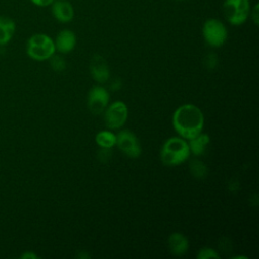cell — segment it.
<instances>
[{"mask_svg": "<svg viewBox=\"0 0 259 259\" xmlns=\"http://www.w3.org/2000/svg\"><path fill=\"white\" fill-rule=\"evenodd\" d=\"M109 93L100 85L93 86L87 94V106L91 113L100 114L108 105Z\"/></svg>", "mask_w": 259, "mask_h": 259, "instance_id": "obj_8", "label": "cell"}, {"mask_svg": "<svg viewBox=\"0 0 259 259\" xmlns=\"http://www.w3.org/2000/svg\"><path fill=\"white\" fill-rule=\"evenodd\" d=\"M25 51L30 59L41 62L49 60L56 53V47L54 39L50 35L38 32L28 37Z\"/></svg>", "mask_w": 259, "mask_h": 259, "instance_id": "obj_3", "label": "cell"}, {"mask_svg": "<svg viewBox=\"0 0 259 259\" xmlns=\"http://www.w3.org/2000/svg\"><path fill=\"white\" fill-rule=\"evenodd\" d=\"M249 18L251 19V21H252L256 26L259 24V3H258V2H256L253 6H251Z\"/></svg>", "mask_w": 259, "mask_h": 259, "instance_id": "obj_19", "label": "cell"}, {"mask_svg": "<svg viewBox=\"0 0 259 259\" xmlns=\"http://www.w3.org/2000/svg\"><path fill=\"white\" fill-rule=\"evenodd\" d=\"M217 64H218L217 55L214 53H208L204 58L205 67H207L208 69H213V68H215Z\"/></svg>", "mask_w": 259, "mask_h": 259, "instance_id": "obj_20", "label": "cell"}, {"mask_svg": "<svg viewBox=\"0 0 259 259\" xmlns=\"http://www.w3.org/2000/svg\"><path fill=\"white\" fill-rule=\"evenodd\" d=\"M56 51L61 54L71 53L77 44V37L73 30L71 29H62L58 32L56 38L54 39Z\"/></svg>", "mask_w": 259, "mask_h": 259, "instance_id": "obj_11", "label": "cell"}, {"mask_svg": "<svg viewBox=\"0 0 259 259\" xmlns=\"http://www.w3.org/2000/svg\"><path fill=\"white\" fill-rule=\"evenodd\" d=\"M117 148L128 158H138L142 154V147L138 137L130 130H121L116 135Z\"/></svg>", "mask_w": 259, "mask_h": 259, "instance_id": "obj_7", "label": "cell"}, {"mask_svg": "<svg viewBox=\"0 0 259 259\" xmlns=\"http://www.w3.org/2000/svg\"><path fill=\"white\" fill-rule=\"evenodd\" d=\"M103 112L104 123L110 130L120 128L125 123L128 116L127 106L121 100H116L107 105Z\"/></svg>", "mask_w": 259, "mask_h": 259, "instance_id": "obj_6", "label": "cell"}, {"mask_svg": "<svg viewBox=\"0 0 259 259\" xmlns=\"http://www.w3.org/2000/svg\"><path fill=\"white\" fill-rule=\"evenodd\" d=\"M250 1H258V0H250Z\"/></svg>", "mask_w": 259, "mask_h": 259, "instance_id": "obj_25", "label": "cell"}, {"mask_svg": "<svg viewBox=\"0 0 259 259\" xmlns=\"http://www.w3.org/2000/svg\"><path fill=\"white\" fill-rule=\"evenodd\" d=\"M53 17L61 23H69L74 19L75 9L69 0H55L51 5Z\"/></svg>", "mask_w": 259, "mask_h": 259, "instance_id": "obj_9", "label": "cell"}, {"mask_svg": "<svg viewBox=\"0 0 259 259\" xmlns=\"http://www.w3.org/2000/svg\"><path fill=\"white\" fill-rule=\"evenodd\" d=\"M209 142H210L209 136L207 134H203L202 132L197 136H195L194 138L187 141L190 149V153H192L194 156H197V157L204 154Z\"/></svg>", "mask_w": 259, "mask_h": 259, "instance_id": "obj_14", "label": "cell"}, {"mask_svg": "<svg viewBox=\"0 0 259 259\" xmlns=\"http://www.w3.org/2000/svg\"><path fill=\"white\" fill-rule=\"evenodd\" d=\"M202 37L211 48H220L228 38V28L219 18H207L202 25Z\"/></svg>", "mask_w": 259, "mask_h": 259, "instance_id": "obj_5", "label": "cell"}, {"mask_svg": "<svg viewBox=\"0 0 259 259\" xmlns=\"http://www.w3.org/2000/svg\"><path fill=\"white\" fill-rule=\"evenodd\" d=\"M174 1H178V2H180V1H184V0H174Z\"/></svg>", "mask_w": 259, "mask_h": 259, "instance_id": "obj_24", "label": "cell"}, {"mask_svg": "<svg viewBox=\"0 0 259 259\" xmlns=\"http://www.w3.org/2000/svg\"><path fill=\"white\" fill-rule=\"evenodd\" d=\"M95 142L100 148H112L116 143V135L111 131H100L95 136Z\"/></svg>", "mask_w": 259, "mask_h": 259, "instance_id": "obj_15", "label": "cell"}, {"mask_svg": "<svg viewBox=\"0 0 259 259\" xmlns=\"http://www.w3.org/2000/svg\"><path fill=\"white\" fill-rule=\"evenodd\" d=\"M190 156V149L185 139L172 137L165 141L160 151L161 162L166 166H178Z\"/></svg>", "mask_w": 259, "mask_h": 259, "instance_id": "obj_2", "label": "cell"}, {"mask_svg": "<svg viewBox=\"0 0 259 259\" xmlns=\"http://www.w3.org/2000/svg\"><path fill=\"white\" fill-rule=\"evenodd\" d=\"M21 258L22 259H36L37 258V255L36 254H34L33 252H25V253H23L22 255H21Z\"/></svg>", "mask_w": 259, "mask_h": 259, "instance_id": "obj_22", "label": "cell"}, {"mask_svg": "<svg viewBox=\"0 0 259 259\" xmlns=\"http://www.w3.org/2000/svg\"><path fill=\"white\" fill-rule=\"evenodd\" d=\"M250 0H225L223 13L225 19L234 26H240L249 19L251 10Z\"/></svg>", "mask_w": 259, "mask_h": 259, "instance_id": "obj_4", "label": "cell"}, {"mask_svg": "<svg viewBox=\"0 0 259 259\" xmlns=\"http://www.w3.org/2000/svg\"><path fill=\"white\" fill-rule=\"evenodd\" d=\"M119 87H120V82L114 81V82L111 84V89H112V90H118Z\"/></svg>", "mask_w": 259, "mask_h": 259, "instance_id": "obj_23", "label": "cell"}, {"mask_svg": "<svg viewBox=\"0 0 259 259\" xmlns=\"http://www.w3.org/2000/svg\"><path fill=\"white\" fill-rule=\"evenodd\" d=\"M189 247L188 239L181 233H172L168 238V248L171 254L175 256L184 255Z\"/></svg>", "mask_w": 259, "mask_h": 259, "instance_id": "obj_12", "label": "cell"}, {"mask_svg": "<svg viewBox=\"0 0 259 259\" xmlns=\"http://www.w3.org/2000/svg\"><path fill=\"white\" fill-rule=\"evenodd\" d=\"M55 0H29L31 4H33L36 7L45 8V7H50V5L54 2Z\"/></svg>", "mask_w": 259, "mask_h": 259, "instance_id": "obj_21", "label": "cell"}, {"mask_svg": "<svg viewBox=\"0 0 259 259\" xmlns=\"http://www.w3.org/2000/svg\"><path fill=\"white\" fill-rule=\"evenodd\" d=\"M189 170L191 175L197 179H204L208 173L206 165L202 161L197 159L190 161Z\"/></svg>", "mask_w": 259, "mask_h": 259, "instance_id": "obj_16", "label": "cell"}, {"mask_svg": "<svg viewBox=\"0 0 259 259\" xmlns=\"http://www.w3.org/2000/svg\"><path fill=\"white\" fill-rule=\"evenodd\" d=\"M89 70L92 78L99 84L106 83L110 77V72H109L107 62L99 54H95L91 58Z\"/></svg>", "mask_w": 259, "mask_h": 259, "instance_id": "obj_10", "label": "cell"}, {"mask_svg": "<svg viewBox=\"0 0 259 259\" xmlns=\"http://www.w3.org/2000/svg\"><path fill=\"white\" fill-rule=\"evenodd\" d=\"M50 63H51V67L54 71L56 72H62L66 69L67 67V62L66 60L60 56V55H56L54 54L50 59Z\"/></svg>", "mask_w": 259, "mask_h": 259, "instance_id": "obj_17", "label": "cell"}, {"mask_svg": "<svg viewBox=\"0 0 259 259\" xmlns=\"http://www.w3.org/2000/svg\"><path fill=\"white\" fill-rule=\"evenodd\" d=\"M172 124L175 132L188 141L202 132L204 115L196 105L192 103L182 104L173 112Z\"/></svg>", "mask_w": 259, "mask_h": 259, "instance_id": "obj_1", "label": "cell"}, {"mask_svg": "<svg viewBox=\"0 0 259 259\" xmlns=\"http://www.w3.org/2000/svg\"><path fill=\"white\" fill-rule=\"evenodd\" d=\"M197 259H209V258H220V255L217 253L215 250L209 247H203L201 248L197 254H196Z\"/></svg>", "mask_w": 259, "mask_h": 259, "instance_id": "obj_18", "label": "cell"}, {"mask_svg": "<svg viewBox=\"0 0 259 259\" xmlns=\"http://www.w3.org/2000/svg\"><path fill=\"white\" fill-rule=\"evenodd\" d=\"M16 31L15 21L5 15H0V47L6 46L13 38Z\"/></svg>", "mask_w": 259, "mask_h": 259, "instance_id": "obj_13", "label": "cell"}]
</instances>
